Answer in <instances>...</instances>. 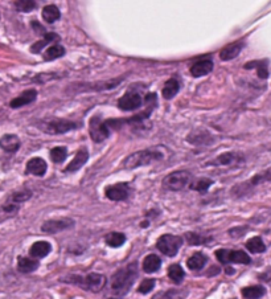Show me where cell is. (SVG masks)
<instances>
[{
    "label": "cell",
    "instance_id": "6da1fadb",
    "mask_svg": "<svg viewBox=\"0 0 271 299\" xmlns=\"http://www.w3.org/2000/svg\"><path fill=\"white\" fill-rule=\"evenodd\" d=\"M138 277V265L137 262H132L126 268L118 270L111 279V290L117 296H124L130 291V289L134 285L135 279Z\"/></svg>",
    "mask_w": 271,
    "mask_h": 299
},
{
    "label": "cell",
    "instance_id": "7a4b0ae2",
    "mask_svg": "<svg viewBox=\"0 0 271 299\" xmlns=\"http://www.w3.org/2000/svg\"><path fill=\"white\" fill-rule=\"evenodd\" d=\"M61 281L62 282L73 283V285H77L81 289L93 292L100 291L106 285V277L99 274V273H89L86 276L73 274V276L66 277V278L61 279Z\"/></svg>",
    "mask_w": 271,
    "mask_h": 299
},
{
    "label": "cell",
    "instance_id": "3957f363",
    "mask_svg": "<svg viewBox=\"0 0 271 299\" xmlns=\"http://www.w3.org/2000/svg\"><path fill=\"white\" fill-rule=\"evenodd\" d=\"M164 158L161 151L156 150H142V151L134 152L130 156L124 159L123 168L126 170H134V168L142 167V165H148L154 161H159Z\"/></svg>",
    "mask_w": 271,
    "mask_h": 299
},
{
    "label": "cell",
    "instance_id": "277c9868",
    "mask_svg": "<svg viewBox=\"0 0 271 299\" xmlns=\"http://www.w3.org/2000/svg\"><path fill=\"white\" fill-rule=\"evenodd\" d=\"M263 183H271V167L267 168V170H264V171L259 172L257 175H254L250 180L248 182L242 183V184L237 185L233 188V195L237 196V197H241V196H245L246 193L251 191V189L257 187L259 184H263Z\"/></svg>",
    "mask_w": 271,
    "mask_h": 299
},
{
    "label": "cell",
    "instance_id": "5b68a950",
    "mask_svg": "<svg viewBox=\"0 0 271 299\" xmlns=\"http://www.w3.org/2000/svg\"><path fill=\"white\" fill-rule=\"evenodd\" d=\"M192 180L191 172L188 171H175L167 175L163 180V187L168 191L178 192L184 189Z\"/></svg>",
    "mask_w": 271,
    "mask_h": 299
},
{
    "label": "cell",
    "instance_id": "8992f818",
    "mask_svg": "<svg viewBox=\"0 0 271 299\" xmlns=\"http://www.w3.org/2000/svg\"><path fill=\"white\" fill-rule=\"evenodd\" d=\"M181 245H183V239H181L180 236L175 235L161 236L156 242V248L163 254L168 255V257H175V255L178 254Z\"/></svg>",
    "mask_w": 271,
    "mask_h": 299
},
{
    "label": "cell",
    "instance_id": "52a82bcc",
    "mask_svg": "<svg viewBox=\"0 0 271 299\" xmlns=\"http://www.w3.org/2000/svg\"><path fill=\"white\" fill-rule=\"evenodd\" d=\"M216 257L221 263H244L249 265L251 262V258L242 250H228V249H218L216 250Z\"/></svg>",
    "mask_w": 271,
    "mask_h": 299
},
{
    "label": "cell",
    "instance_id": "ba28073f",
    "mask_svg": "<svg viewBox=\"0 0 271 299\" xmlns=\"http://www.w3.org/2000/svg\"><path fill=\"white\" fill-rule=\"evenodd\" d=\"M89 131H90V137L95 143H100V142L106 141L110 135V128L105 122H102V119L99 118V115H95L90 119V123H89Z\"/></svg>",
    "mask_w": 271,
    "mask_h": 299
},
{
    "label": "cell",
    "instance_id": "9c48e42d",
    "mask_svg": "<svg viewBox=\"0 0 271 299\" xmlns=\"http://www.w3.org/2000/svg\"><path fill=\"white\" fill-rule=\"evenodd\" d=\"M77 127V123H74L67 119H54L48 123L43 124V131L48 134H65V132L71 131L73 128Z\"/></svg>",
    "mask_w": 271,
    "mask_h": 299
},
{
    "label": "cell",
    "instance_id": "30bf717a",
    "mask_svg": "<svg viewBox=\"0 0 271 299\" xmlns=\"http://www.w3.org/2000/svg\"><path fill=\"white\" fill-rule=\"evenodd\" d=\"M130 185L127 183H117V184L107 185L105 189V195L113 202H123L130 195Z\"/></svg>",
    "mask_w": 271,
    "mask_h": 299
},
{
    "label": "cell",
    "instance_id": "8fae6325",
    "mask_svg": "<svg viewBox=\"0 0 271 299\" xmlns=\"http://www.w3.org/2000/svg\"><path fill=\"white\" fill-rule=\"evenodd\" d=\"M245 158L244 155L240 154V152H225V154H221L220 156H217L216 159H213L212 161H209L207 165H235V164H241L244 163Z\"/></svg>",
    "mask_w": 271,
    "mask_h": 299
},
{
    "label": "cell",
    "instance_id": "7c38bea8",
    "mask_svg": "<svg viewBox=\"0 0 271 299\" xmlns=\"http://www.w3.org/2000/svg\"><path fill=\"white\" fill-rule=\"evenodd\" d=\"M74 225V221L71 219H60V220H49L45 221L41 226V230L44 233H49V235H54L61 230L69 229Z\"/></svg>",
    "mask_w": 271,
    "mask_h": 299
},
{
    "label": "cell",
    "instance_id": "4fadbf2b",
    "mask_svg": "<svg viewBox=\"0 0 271 299\" xmlns=\"http://www.w3.org/2000/svg\"><path fill=\"white\" fill-rule=\"evenodd\" d=\"M142 106V97L138 93H126L122 98H119V101H118V108L121 109V110H126V111H132L137 110Z\"/></svg>",
    "mask_w": 271,
    "mask_h": 299
},
{
    "label": "cell",
    "instance_id": "5bb4252c",
    "mask_svg": "<svg viewBox=\"0 0 271 299\" xmlns=\"http://www.w3.org/2000/svg\"><path fill=\"white\" fill-rule=\"evenodd\" d=\"M47 163L41 158H32L28 160L27 167H25V172L35 176H44L47 172Z\"/></svg>",
    "mask_w": 271,
    "mask_h": 299
},
{
    "label": "cell",
    "instance_id": "9a60e30c",
    "mask_svg": "<svg viewBox=\"0 0 271 299\" xmlns=\"http://www.w3.org/2000/svg\"><path fill=\"white\" fill-rule=\"evenodd\" d=\"M244 47H245L244 41H234V43L226 45V47L220 52V58H221L222 61L233 60V58H235L238 54L241 53Z\"/></svg>",
    "mask_w": 271,
    "mask_h": 299
},
{
    "label": "cell",
    "instance_id": "2e32d148",
    "mask_svg": "<svg viewBox=\"0 0 271 299\" xmlns=\"http://www.w3.org/2000/svg\"><path fill=\"white\" fill-rule=\"evenodd\" d=\"M37 98V91L35 89H29V90H25L23 94H20L19 97L14 98L12 101H11L10 106L12 109H20L25 105H29L35 101Z\"/></svg>",
    "mask_w": 271,
    "mask_h": 299
},
{
    "label": "cell",
    "instance_id": "e0dca14e",
    "mask_svg": "<svg viewBox=\"0 0 271 299\" xmlns=\"http://www.w3.org/2000/svg\"><path fill=\"white\" fill-rule=\"evenodd\" d=\"M87 159H89V152H87L85 148H82V150H80V151L76 154V156L73 158V160H72L71 163L66 165V167H65V172L78 171V170H81V168L86 164Z\"/></svg>",
    "mask_w": 271,
    "mask_h": 299
},
{
    "label": "cell",
    "instance_id": "ac0fdd59",
    "mask_svg": "<svg viewBox=\"0 0 271 299\" xmlns=\"http://www.w3.org/2000/svg\"><path fill=\"white\" fill-rule=\"evenodd\" d=\"M20 139L14 134H6L0 138V147L7 152H16L20 148Z\"/></svg>",
    "mask_w": 271,
    "mask_h": 299
},
{
    "label": "cell",
    "instance_id": "d6986e66",
    "mask_svg": "<svg viewBox=\"0 0 271 299\" xmlns=\"http://www.w3.org/2000/svg\"><path fill=\"white\" fill-rule=\"evenodd\" d=\"M212 69H213V62H212V60L205 58V60H201L198 61V62H196V64L192 65L191 74L193 77H202V76H207V74L211 73Z\"/></svg>",
    "mask_w": 271,
    "mask_h": 299
},
{
    "label": "cell",
    "instance_id": "ffe728a7",
    "mask_svg": "<svg viewBox=\"0 0 271 299\" xmlns=\"http://www.w3.org/2000/svg\"><path fill=\"white\" fill-rule=\"evenodd\" d=\"M52 250V246H50L49 242L47 241H37L35 242L33 245L30 246L29 249V255L33 257V258H44L47 257L48 254Z\"/></svg>",
    "mask_w": 271,
    "mask_h": 299
},
{
    "label": "cell",
    "instance_id": "44dd1931",
    "mask_svg": "<svg viewBox=\"0 0 271 299\" xmlns=\"http://www.w3.org/2000/svg\"><path fill=\"white\" fill-rule=\"evenodd\" d=\"M245 69L249 71V69H257L258 77L259 78H267L268 77V60H257V61H250L248 64H245Z\"/></svg>",
    "mask_w": 271,
    "mask_h": 299
},
{
    "label": "cell",
    "instance_id": "7402d4cb",
    "mask_svg": "<svg viewBox=\"0 0 271 299\" xmlns=\"http://www.w3.org/2000/svg\"><path fill=\"white\" fill-rule=\"evenodd\" d=\"M39 261L35 258H28V257H20L17 259V270L20 273H32L39 268Z\"/></svg>",
    "mask_w": 271,
    "mask_h": 299
},
{
    "label": "cell",
    "instance_id": "603a6c76",
    "mask_svg": "<svg viewBox=\"0 0 271 299\" xmlns=\"http://www.w3.org/2000/svg\"><path fill=\"white\" fill-rule=\"evenodd\" d=\"M208 262V257L204 254V253H194L192 257H189L187 261L188 268L191 270H200L202 269Z\"/></svg>",
    "mask_w": 271,
    "mask_h": 299
},
{
    "label": "cell",
    "instance_id": "cb8c5ba5",
    "mask_svg": "<svg viewBox=\"0 0 271 299\" xmlns=\"http://www.w3.org/2000/svg\"><path fill=\"white\" fill-rule=\"evenodd\" d=\"M241 294L245 299H259L266 294V289L259 285L248 286V287L242 289Z\"/></svg>",
    "mask_w": 271,
    "mask_h": 299
},
{
    "label": "cell",
    "instance_id": "d4e9b609",
    "mask_svg": "<svg viewBox=\"0 0 271 299\" xmlns=\"http://www.w3.org/2000/svg\"><path fill=\"white\" fill-rule=\"evenodd\" d=\"M160 266H161V259L155 254L147 255L143 261V270L146 273H148V274L157 272V270L160 269Z\"/></svg>",
    "mask_w": 271,
    "mask_h": 299
},
{
    "label": "cell",
    "instance_id": "484cf974",
    "mask_svg": "<svg viewBox=\"0 0 271 299\" xmlns=\"http://www.w3.org/2000/svg\"><path fill=\"white\" fill-rule=\"evenodd\" d=\"M179 90H180V84L176 78H171L165 82L164 88H163V97L165 99H172L175 95L178 94Z\"/></svg>",
    "mask_w": 271,
    "mask_h": 299
},
{
    "label": "cell",
    "instance_id": "4316f807",
    "mask_svg": "<svg viewBox=\"0 0 271 299\" xmlns=\"http://www.w3.org/2000/svg\"><path fill=\"white\" fill-rule=\"evenodd\" d=\"M209 139H212L211 134H208L207 131H202V130H198V131H193L189 137H188V141L191 142L192 145H209Z\"/></svg>",
    "mask_w": 271,
    "mask_h": 299
},
{
    "label": "cell",
    "instance_id": "83f0119b",
    "mask_svg": "<svg viewBox=\"0 0 271 299\" xmlns=\"http://www.w3.org/2000/svg\"><path fill=\"white\" fill-rule=\"evenodd\" d=\"M43 19L49 24L57 21L60 19V10L56 6H53V4L45 6L43 8Z\"/></svg>",
    "mask_w": 271,
    "mask_h": 299
},
{
    "label": "cell",
    "instance_id": "f1b7e54d",
    "mask_svg": "<svg viewBox=\"0 0 271 299\" xmlns=\"http://www.w3.org/2000/svg\"><path fill=\"white\" fill-rule=\"evenodd\" d=\"M105 242H106L107 245L111 246V248H119L126 242V236L123 233L119 232H113L109 233V235L105 237Z\"/></svg>",
    "mask_w": 271,
    "mask_h": 299
},
{
    "label": "cell",
    "instance_id": "f546056e",
    "mask_svg": "<svg viewBox=\"0 0 271 299\" xmlns=\"http://www.w3.org/2000/svg\"><path fill=\"white\" fill-rule=\"evenodd\" d=\"M246 249L250 253L258 254V253L266 252V245H264V242L262 241L261 237H253V239H250L246 242Z\"/></svg>",
    "mask_w": 271,
    "mask_h": 299
},
{
    "label": "cell",
    "instance_id": "4dcf8cb0",
    "mask_svg": "<svg viewBox=\"0 0 271 299\" xmlns=\"http://www.w3.org/2000/svg\"><path fill=\"white\" fill-rule=\"evenodd\" d=\"M185 273L183 270L180 265L178 263H174L168 268V277L171 278V281L174 283H181L183 282V278H184Z\"/></svg>",
    "mask_w": 271,
    "mask_h": 299
},
{
    "label": "cell",
    "instance_id": "1f68e13d",
    "mask_svg": "<svg viewBox=\"0 0 271 299\" xmlns=\"http://www.w3.org/2000/svg\"><path fill=\"white\" fill-rule=\"evenodd\" d=\"M65 54V48L62 47V45H52V47L48 49L47 52H45V54H44V60L45 61H53L56 60V58H60L62 57Z\"/></svg>",
    "mask_w": 271,
    "mask_h": 299
},
{
    "label": "cell",
    "instance_id": "d6a6232c",
    "mask_svg": "<svg viewBox=\"0 0 271 299\" xmlns=\"http://www.w3.org/2000/svg\"><path fill=\"white\" fill-rule=\"evenodd\" d=\"M58 37L56 34H45L44 35V39L41 41H37L36 44L32 45V48H30V51L33 52V53H40L41 49H44V48L47 47L48 44H50L53 40H57Z\"/></svg>",
    "mask_w": 271,
    "mask_h": 299
},
{
    "label": "cell",
    "instance_id": "836d02e7",
    "mask_svg": "<svg viewBox=\"0 0 271 299\" xmlns=\"http://www.w3.org/2000/svg\"><path fill=\"white\" fill-rule=\"evenodd\" d=\"M187 291H181V290H170V291L160 292L155 295L152 299H185Z\"/></svg>",
    "mask_w": 271,
    "mask_h": 299
},
{
    "label": "cell",
    "instance_id": "e575fe53",
    "mask_svg": "<svg viewBox=\"0 0 271 299\" xmlns=\"http://www.w3.org/2000/svg\"><path fill=\"white\" fill-rule=\"evenodd\" d=\"M30 196H32V192L28 191V189H25V191H19V192H15V193H12L11 195V197L8 198V203H12V204H20V203H24L27 202V200H29Z\"/></svg>",
    "mask_w": 271,
    "mask_h": 299
},
{
    "label": "cell",
    "instance_id": "d590c367",
    "mask_svg": "<svg viewBox=\"0 0 271 299\" xmlns=\"http://www.w3.org/2000/svg\"><path fill=\"white\" fill-rule=\"evenodd\" d=\"M67 156V150L66 147H54L50 150V159L54 161V163H61L64 161Z\"/></svg>",
    "mask_w": 271,
    "mask_h": 299
},
{
    "label": "cell",
    "instance_id": "8d00e7d4",
    "mask_svg": "<svg viewBox=\"0 0 271 299\" xmlns=\"http://www.w3.org/2000/svg\"><path fill=\"white\" fill-rule=\"evenodd\" d=\"M212 184H213V182H212L211 179L202 178V179H200V180H197L196 183H193V184L191 185V188L194 189V191L204 193V192H207L208 189L211 188Z\"/></svg>",
    "mask_w": 271,
    "mask_h": 299
},
{
    "label": "cell",
    "instance_id": "74e56055",
    "mask_svg": "<svg viewBox=\"0 0 271 299\" xmlns=\"http://www.w3.org/2000/svg\"><path fill=\"white\" fill-rule=\"evenodd\" d=\"M187 241L188 244L191 245H202V244H207V242L211 241L209 237H202V236L197 235V233H187Z\"/></svg>",
    "mask_w": 271,
    "mask_h": 299
},
{
    "label": "cell",
    "instance_id": "f35d334b",
    "mask_svg": "<svg viewBox=\"0 0 271 299\" xmlns=\"http://www.w3.org/2000/svg\"><path fill=\"white\" fill-rule=\"evenodd\" d=\"M15 7L20 11V12H29V11L35 10L36 2H32V0H19V2H15Z\"/></svg>",
    "mask_w": 271,
    "mask_h": 299
},
{
    "label": "cell",
    "instance_id": "ab89813d",
    "mask_svg": "<svg viewBox=\"0 0 271 299\" xmlns=\"http://www.w3.org/2000/svg\"><path fill=\"white\" fill-rule=\"evenodd\" d=\"M155 283H156L155 279H144V281H142L139 287H138V291L141 292V294H148L155 287Z\"/></svg>",
    "mask_w": 271,
    "mask_h": 299
},
{
    "label": "cell",
    "instance_id": "60d3db41",
    "mask_svg": "<svg viewBox=\"0 0 271 299\" xmlns=\"http://www.w3.org/2000/svg\"><path fill=\"white\" fill-rule=\"evenodd\" d=\"M248 230V228L246 226H244V228H234V229H230L229 230V235H231V237H241L242 235H244L245 232Z\"/></svg>",
    "mask_w": 271,
    "mask_h": 299
}]
</instances>
